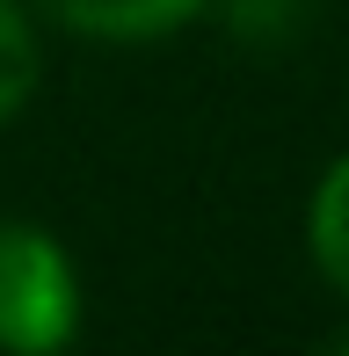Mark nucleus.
Instances as JSON below:
<instances>
[{
  "label": "nucleus",
  "mask_w": 349,
  "mask_h": 356,
  "mask_svg": "<svg viewBox=\"0 0 349 356\" xmlns=\"http://www.w3.org/2000/svg\"><path fill=\"white\" fill-rule=\"evenodd\" d=\"M81 334V269L37 218H0V349L51 356Z\"/></svg>",
  "instance_id": "1"
},
{
  "label": "nucleus",
  "mask_w": 349,
  "mask_h": 356,
  "mask_svg": "<svg viewBox=\"0 0 349 356\" xmlns=\"http://www.w3.org/2000/svg\"><path fill=\"white\" fill-rule=\"evenodd\" d=\"M37 8L44 22L73 29L88 44H161L197 15H211V0H37Z\"/></svg>",
  "instance_id": "2"
},
{
  "label": "nucleus",
  "mask_w": 349,
  "mask_h": 356,
  "mask_svg": "<svg viewBox=\"0 0 349 356\" xmlns=\"http://www.w3.org/2000/svg\"><path fill=\"white\" fill-rule=\"evenodd\" d=\"M306 248H313V269L327 277V291L349 305V153H335V160H327V175L313 182Z\"/></svg>",
  "instance_id": "3"
},
{
  "label": "nucleus",
  "mask_w": 349,
  "mask_h": 356,
  "mask_svg": "<svg viewBox=\"0 0 349 356\" xmlns=\"http://www.w3.org/2000/svg\"><path fill=\"white\" fill-rule=\"evenodd\" d=\"M44 80V37H37V15L22 0H0V124H15L29 109Z\"/></svg>",
  "instance_id": "4"
},
{
  "label": "nucleus",
  "mask_w": 349,
  "mask_h": 356,
  "mask_svg": "<svg viewBox=\"0 0 349 356\" xmlns=\"http://www.w3.org/2000/svg\"><path fill=\"white\" fill-rule=\"evenodd\" d=\"M313 8H320V0H211V15L226 22V37L247 44V51H284V44H298L313 29Z\"/></svg>",
  "instance_id": "5"
}]
</instances>
